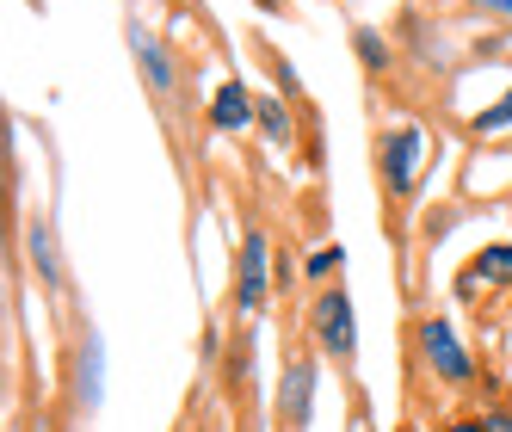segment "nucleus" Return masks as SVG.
I'll return each instance as SVG.
<instances>
[{"label": "nucleus", "mask_w": 512, "mask_h": 432, "mask_svg": "<svg viewBox=\"0 0 512 432\" xmlns=\"http://www.w3.org/2000/svg\"><path fill=\"white\" fill-rule=\"evenodd\" d=\"M420 352H426V365H432V377H438V383H469V377H475L469 352H463V346H457V334H451V321H438V315H426V321H420Z\"/></svg>", "instance_id": "f257e3e1"}, {"label": "nucleus", "mask_w": 512, "mask_h": 432, "mask_svg": "<svg viewBox=\"0 0 512 432\" xmlns=\"http://www.w3.org/2000/svg\"><path fill=\"white\" fill-rule=\"evenodd\" d=\"M315 334H321V352H334V358L358 352V321H352V297L346 291H321L315 297Z\"/></svg>", "instance_id": "f03ea898"}, {"label": "nucleus", "mask_w": 512, "mask_h": 432, "mask_svg": "<svg viewBox=\"0 0 512 432\" xmlns=\"http://www.w3.org/2000/svg\"><path fill=\"white\" fill-rule=\"evenodd\" d=\"M420 149H426V136L414 124H401L389 142H383V173H389V192L408 198L414 192V173H420Z\"/></svg>", "instance_id": "7ed1b4c3"}, {"label": "nucleus", "mask_w": 512, "mask_h": 432, "mask_svg": "<svg viewBox=\"0 0 512 432\" xmlns=\"http://www.w3.org/2000/svg\"><path fill=\"white\" fill-rule=\"evenodd\" d=\"M266 260H272V247H266L260 229H253L241 241V266H235V297H241V309H266Z\"/></svg>", "instance_id": "20e7f679"}, {"label": "nucleus", "mask_w": 512, "mask_h": 432, "mask_svg": "<svg viewBox=\"0 0 512 432\" xmlns=\"http://www.w3.org/2000/svg\"><path fill=\"white\" fill-rule=\"evenodd\" d=\"M253 118H260V99H253L241 81H223L216 87V99H210V124L223 130V136H235V130H247Z\"/></svg>", "instance_id": "39448f33"}, {"label": "nucleus", "mask_w": 512, "mask_h": 432, "mask_svg": "<svg viewBox=\"0 0 512 432\" xmlns=\"http://www.w3.org/2000/svg\"><path fill=\"white\" fill-rule=\"evenodd\" d=\"M309 389H315V365H309V358H297V365H290L284 371V420L290 426H309Z\"/></svg>", "instance_id": "423d86ee"}, {"label": "nucleus", "mask_w": 512, "mask_h": 432, "mask_svg": "<svg viewBox=\"0 0 512 432\" xmlns=\"http://www.w3.org/2000/svg\"><path fill=\"white\" fill-rule=\"evenodd\" d=\"M475 278H488V284H512V247H488L482 260H475Z\"/></svg>", "instance_id": "0eeeda50"}, {"label": "nucleus", "mask_w": 512, "mask_h": 432, "mask_svg": "<svg viewBox=\"0 0 512 432\" xmlns=\"http://www.w3.org/2000/svg\"><path fill=\"white\" fill-rule=\"evenodd\" d=\"M260 124L272 142H290V112H284V99H260Z\"/></svg>", "instance_id": "6e6552de"}, {"label": "nucleus", "mask_w": 512, "mask_h": 432, "mask_svg": "<svg viewBox=\"0 0 512 432\" xmlns=\"http://www.w3.org/2000/svg\"><path fill=\"white\" fill-rule=\"evenodd\" d=\"M506 124H512V87L500 93V105H488V112L475 118V130H482V136H494V130H506Z\"/></svg>", "instance_id": "1a4fd4ad"}, {"label": "nucleus", "mask_w": 512, "mask_h": 432, "mask_svg": "<svg viewBox=\"0 0 512 432\" xmlns=\"http://www.w3.org/2000/svg\"><path fill=\"white\" fill-rule=\"evenodd\" d=\"M358 62H364V68H383V62H389V50H383L377 31H358Z\"/></svg>", "instance_id": "9d476101"}, {"label": "nucleus", "mask_w": 512, "mask_h": 432, "mask_svg": "<svg viewBox=\"0 0 512 432\" xmlns=\"http://www.w3.org/2000/svg\"><path fill=\"white\" fill-rule=\"evenodd\" d=\"M142 62H149V75H155V87H173V68H167L161 44H142Z\"/></svg>", "instance_id": "9b49d317"}, {"label": "nucleus", "mask_w": 512, "mask_h": 432, "mask_svg": "<svg viewBox=\"0 0 512 432\" xmlns=\"http://www.w3.org/2000/svg\"><path fill=\"white\" fill-rule=\"evenodd\" d=\"M334 266H340V247H315L309 254V278H327Z\"/></svg>", "instance_id": "f8f14e48"}, {"label": "nucleus", "mask_w": 512, "mask_h": 432, "mask_svg": "<svg viewBox=\"0 0 512 432\" xmlns=\"http://www.w3.org/2000/svg\"><path fill=\"white\" fill-rule=\"evenodd\" d=\"M438 432H488V414H457V420H445Z\"/></svg>", "instance_id": "ddd939ff"}, {"label": "nucleus", "mask_w": 512, "mask_h": 432, "mask_svg": "<svg viewBox=\"0 0 512 432\" xmlns=\"http://www.w3.org/2000/svg\"><path fill=\"white\" fill-rule=\"evenodd\" d=\"M352 432H377V420H371V408H364V402L352 408Z\"/></svg>", "instance_id": "4468645a"}, {"label": "nucleus", "mask_w": 512, "mask_h": 432, "mask_svg": "<svg viewBox=\"0 0 512 432\" xmlns=\"http://www.w3.org/2000/svg\"><path fill=\"white\" fill-rule=\"evenodd\" d=\"M488 432H512V414L506 408H488Z\"/></svg>", "instance_id": "2eb2a0df"}, {"label": "nucleus", "mask_w": 512, "mask_h": 432, "mask_svg": "<svg viewBox=\"0 0 512 432\" xmlns=\"http://www.w3.org/2000/svg\"><path fill=\"white\" fill-rule=\"evenodd\" d=\"M482 13H500V19H512V0H475Z\"/></svg>", "instance_id": "dca6fc26"}, {"label": "nucleus", "mask_w": 512, "mask_h": 432, "mask_svg": "<svg viewBox=\"0 0 512 432\" xmlns=\"http://www.w3.org/2000/svg\"><path fill=\"white\" fill-rule=\"evenodd\" d=\"M260 7H266V13H284V0H260Z\"/></svg>", "instance_id": "f3484780"}]
</instances>
